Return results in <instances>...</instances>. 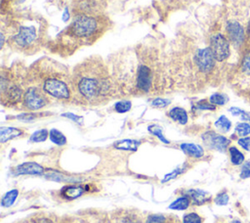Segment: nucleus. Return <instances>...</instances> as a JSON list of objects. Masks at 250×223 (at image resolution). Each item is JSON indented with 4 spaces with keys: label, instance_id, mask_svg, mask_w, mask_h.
<instances>
[{
    "label": "nucleus",
    "instance_id": "nucleus-9",
    "mask_svg": "<svg viewBox=\"0 0 250 223\" xmlns=\"http://www.w3.org/2000/svg\"><path fill=\"white\" fill-rule=\"evenodd\" d=\"M209 47L217 62H223L229 56V41L221 33H216L210 37Z\"/></svg>",
    "mask_w": 250,
    "mask_h": 223
},
{
    "label": "nucleus",
    "instance_id": "nucleus-1",
    "mask_svg": "<svg viewBox=\"0 0 250 223\" xmlns=\"http://www.w3.org/2000/svg\"><path fill=\"white\" fill-rule=\"evenodd\" d=\"M73 95L85 104H99L114 91V81L107 64L93 55L77 64L71 71Z\"/></svg>",
    "mask_w": 250,
    "mask_h": 223
},
{
    "label": "nucleus",
    "instance_id": "nucleus-22",
    "mask_svg": "<svg viewBox=\"0 0 250 223\" xmlns=\"http://www.w3.org/2000/svg\"><path fill=\"white\" fill-rule=\"evenodd\" d=\"M49 137L51 141L58 146H63L66 144V137L58 129H51L49 132Z\"/></svg>",
    "mask_w": 250,
    "mask_h": 223
},
{
    "label": "nucleus",
    "instance_id": "nucleus-36",
    "mask_svg": "<svg viewBox=\"0 0 250 223\" xmlns=\"http://www.w3.org/2000/svg\"><path fill=\"white\" fill-rule=\"evenodd\" d=\"M165 217L161 214H151L146 218V223H164Z\"/></svg>",
    "mask_w": 250,
    "mask_h": 223
},
{
    "label": "nucleus",
    "instance_id": "nucleus-29",
    "mask_svg": "<svg viewBox=\"0 0 250 223\" xmlns=\"http://www.w3.org/2000/svg\"><path fill=\"white\" fill-rule=\"evenodd\" d=\"M209 101H210L211 104H213L215 106L216 105L217 106H223L228 102V97L224 94H221V93H215V94L210 96Z\"/></svg>",
    "mask_w": 250,
    "mask_h": 223
},
{
    "label": "nucleus",
    "instance_id": "nucleus-43",
    "mask_svg": "<svg viewBox=\"0 0 250 223\" xmlns=\"http://www.w3.org/2000/svg\"><path fill=\"white\" fill-rule=\"evenodd\" d=\"M33 223H52V222L46 218H39L36 221H34Z\"/></svg>",
    "mask_w": 250,
    "mask_h": 223
},
{
    "label": "nucleus",
    "instance_id": "nucleus-15",
    "mask_svg": "<svg viewBox=\"0 0 250 223\" xmlns=\"http://www.w3.org/2000/svg\"><path fill=\"white\" fill-rule=\"evenodd\" d=\"M186 196H188L190 201H192V202L196 205H201L205 202H207L210 200V195L202 190H198V189H191L187 191V193L185 194Z\"/></svg>",
    "mask_w": 250,
    "mask_h": 223
},
{
    "label": "nucleus",
    "instance_id": "nucleus-31",
    "mask_svg": "<svg viewBox=\"0 0 250 223\" xmlns=\"http://www.w3.org/2000/svg\"><path fill=\"white\" fill-rule=\"evenodd\" d=\"M183 223H202V219L197 213L189 212L184 216Z\"/></svg>",
    "mask_w": 250,
    "mask_h": 223
},
{
    "label": "nucleus",
    "instance_id": "nucleus-44",
    "mask_svg": "<svg viewBox=\"0 0 250 223\" xmlns=\"http://www.w3.org/2000/svg\"><path fill=\"white\" fill-rule=\"evenodd\" d=\"M246 32H247V35H248V37L250 38V20H249V22H248V24H247Z\"/></svg>",
    "mask_w": 250,
    "mask_h": 223
},
{
    "label": "nucleus",
    "instance_id": "nucleus-5",
    "mask_svg": "<svg viewBox=\"0 0 250 223\" xmlns=\"http://www.w3.org/2000/svg\"><path fill=\"white\" fill-rule=\"evenodd\" d=\"M44 22L35 18L11 21L7 25V44L15 51L32 55L40 50L45 40ZM5 39L1 40V46Z\"/></svg>",
    "mask_w": 250,
    "mask_h": 223
},
{
    "label": "nucleus",
    "instance_id": "nucleus-21",
    "mask_svg": "<svg viewBox=\"0 0 250 223\" xmlns=\"http://www.w3.org/2000/svg\"><path fill=\"white\" fill-rule=\"evenodd\" d=\"M190 202V199L184 195L183 197H180L178 199H176L170 205L169 208L170 209H174V210H185L188 207Z\"/></svg>",
    "mask_w": 250,
    "mask_h": 223
},
{
    "label": "nucleus",
    "instance_id": "nucleus-33",
    "mask_svg": "<svg viewBox=\"0 0 250 223\" xmlns=\"http://www.w3.org/2000/svg\"><path fill=\"white\" fill-rule=\"evenodd\" d=\"M214 201L218 205H226L229 202V196L226 192H222L216 196Z\"/></svg>",
    "mask_w": 250,
    "mask_h": 223
},
{
    "label": "nucleus",
    "instance_id": "nucleus-39",
    "mask_svg": "<svg viewBox=\"0 0 250 223\" xmlns=\"http://www.w3.org/2000/svg\"><path fill=\"white\" fill-rule=\"evenodd\" d=\"M238 145L243 148L246 151L250 152V137H244V138H240L237 141Z\"/></svg>",
    "mask_w": 250,
    "mask_h": 223
},
{
    "label": "nucleus",
    "instance_id": "nucleus-10",
    "mask_svg": "<svg viewBox=\"0 0 250 223\" xmlns=\"http://www.w3.org/2000/svg\"><path fill=\"white\" fill-rule=\"evenodd\" d=\"M202 141L206 147L209 149H213L219 152H225L229 145L230 144V140L227 137L217 134L214 131L205 132L202 135Z\"/></svg>",
    "mask_w": 250,
    "mask_h": 223
},
{
    "label": "nucleus",
    "instance_id": "nucleus-41",
    "mask_svg": "<svg viewBox=\"0 0 250 223\" xmlns=\"http://www.w3.org/2000/svg\"><path fill=\"white\" fill-rule=\"evenodd\" d=\"M242 111H243V110H241V109H239V108H236V107H231V108L229 110V112L232 115H238V116L241 114Z\"/></svg>",
    "mask_w": 250,
    "mask_h": 223
},
{
    "label": "nucleus",
    "instance_id": "nucleus-12",
    "mask_svg": "<svg viewBox=\"0 0 250 223\" xmlns=\"http://www.w3.org/2000/svg\"><path fill=\"white\" fill-rule=\"evenodd\" d=\"M44 173V168L37 162L27 161L19 164L14 169V174L18 175H42Z\"/></svg>",
    "mask_w": 250,
    "mask_h": 223
},
{
    "label": "nucleus",
    "instance_id": "nucleus-26",
    "mask_svg": "<svg viewBox=\"0 0 250 223\" xmlns=\"http://www.w3.org/2000/svg\"><path fill=\"white\" fill-rule=\"evenodd\" d=\"M147 130L153 134L154 136H156L162 143L164 144H169V141L166 139V137L164 136L163 134V131H162V128L159 126V125H156V124H151L147 127Z\"/></svg>",
    "mask_w": 250,
    "mask_h": 223
},
{
    "label": "nucleus",
    "instance_id": "nucleus-30",
    "mask_svg": "<svg viewBox=\"0 0 250 223\" xmlns=\"http://www.w3.org/2000/svg\"><path fill=\"white\" fill-rule=\"evenodd\" d=\"M235 132L241 137L247 136L248 134H250V124L247 122L238 123L235 127Z\"/></svg>",
    "mask_w": 250,
    "mask_h": 223
},
{
    "label": "nucleus",
    "instance_id": "nucleus-4",
    "mask_svg": "<svg viewBox=\"0 0 250 223\" xmlns=\"http://www.w3.org/2000/svg\"><path fill=\"white\" fill-rule=\"evenodd\" d=\"M28 81H33L49 97L68 101L73 96L71 72L62 64L50 58L36 61L26 73Z\"/></svg>",
    "mask_w": 250,
    "mask_h": 223
},
{
    "label": "nucleus",
    "instance_id": "nucleus-35",
    "mask_svg": "<svg viewBox=\"0 0 250 223\" xmlns=\"http://www.w3.org/2000/svg\"><path fill=\"white\" fill-rule=\"evenodd\" d=\"M195 108L197 110H209V111H214L216 109L215 105L211 104V103H207L205 100H202V101H199L196 105H195Z\"/></svg>",
    "mask_w": 250,
    "mask_h": 223
},
{
    "label": "nucleus",
    "instance_id": "nucleus-18",
    "mask_svg": "<svg viewBox=\"0 0 250 223\" xmlns=\"http://www.w3.org/2000/svg\"><path fill=\"white\" fill-rule=\"evenodd\" d=\"M23 134V131L15 128V127H1L0 128V141L1 143H5L7 141H10L14 138L20 137L21 135Z\"/></svg>",
    "mask_w": 250,
    "mask_h": 223
},
{
    "label": "nucleus",
    "instance_id": "nucleus-32",
    "mask_svg": "<svg viewBox=\"0 0 250 223\" xmlns=\"http://www.w3.org/2000/svg\"><path fill=\"white\" fill-rule=\"evenodd\" d=\"M171 103V101L169 99H165V98H155L151 101V106L155 107V108H165L167 107L169 104Z\"/></svg>",
    "mask_w": 250,
    "mask_h": 223
},
{
    "label": "nucleus",
    "instance_id": "nucleus-14",
    "mask_svg": "<svg viewBox=\"0 0 250 223\" xmlns=\"http://www.w3.org/2000/svg\"><path fill=\"white\" fill-rule=\"evenodd\" d=\"M45 178L51 181H56V182H62V183H76L79 182L81 179L76 178L73 176H68L65 174H62L60 171L54 170V169H49L45 173Z\"/></svg>",
    "mask_w": 250,
    "mask_h": 223
},
{
    "label": "nucleus",
    "instance_id": "nucleus-20",
    "mask_svg": "<svg viewBox=\"0 0 250 223\" xmlns=\"http://www.w3.org/2000/svg\"><path fill=\"white\" fill-rule=\"evenodd\" d=\"M19 196V191L17 189H12L8 191L1 200V206L2 207H10L14 204L17 198Z\"/></svg>",
    "mask_w": 250,
    "mask_h": 223
},
{
    "label": "nucleus",
    "instance_id": "nucleus-8",
    "mask_svg": "<svg viewBox=\"0 0 250 223\" xmlns=\"http://www.w3.org/2000/svg\"><path fill=\"white\" fill-rule=\"evenodd\" d=\"M216 62L217 61L209 46L207 47L196 46L195 64H196V69L199 73L204 75L209 74L214 69Z\"/></svg>",
    "mask_w": 250,
    "mask_h": 223
},
{
    "label": "nucleus",
    "instance_id": "nucleus-25",
    "mask_svg": "<svg viewBox=\"0 0 250 223\" xmlns=\"http://www.w3.org/2000/svg\"><path fill=\"white\" fill-rule=\"evenodd\" d=\"M187 168H188V166H187L186 163L183 164V165H181V166H179V167H177V168H175L172 172L166 174V175L163 177V179L161 180V183H166V182H168V181H170V180H172V179H175L176 177H178V176H180L181 174H183V173L187 170Z\"/></svg>",
    "mask_w": 250,
    "mask_h": 223
},
{
    "label": "nucleus",
    "instance_id": "nucleus-45",
    "mask_svg": "<svg viewBox=\"0 0 250 223\" xmlns=\"http://www.w3.org/2000/svg\"><path fill=\"white\" fill-rule=\"evenodd\" d=\"M230 223H241L239 220H232Z\"/></svg>",
    "mask_w": 250,
    "mask_h": 223
},
{
    "label": "nucleus",
    "instance_id": "nucleus-37",
    "mask_svg": "<svg viewBox=\"0 0 250 223\" xmlns=\"http://www.w3.org/2000/svg\"><path fill=\"white\" fill-rule=\"evenodd\" d=\"M241 68H242L243 72H245L246 74L250 75V52L245 55V57H244V59L242 61Z\"/></svg>",
    "mask_w": 250,
    "mask_h": 223
},
{
    "label": "nucleus",
    "instance_id": "nucleus-17",
    "mask_svg": "<svg viewBox=\"0 0 250 223\" xmlns=\"http://www.w3.org/2000/svg\"><path fill=\"white\" fill-rule=\"evenodd\" d=\"M180 148L185 154H187L192 157H195V158H199V157L203 156V155H204L203 148L198 144L184 143L180 146Z\"/></svg>",
    "mask_w": 250,
    "mask_h": 223
},
{
    "label": "nucleus",
    "instance_id": "nucleus-2",
    "mask_svg": "<svg viewBox=\"0 0 250 223\" xmlns=\"http://www.w3.org/2000/svg\"><path fill=\"white\" fill-rule=\"evenodd\" d=\"M109 19L104 14L74 13L72 22L49 43L50 50L62 57L72 55L77 49L89 46L100 39L109 28Z\"/></svg>",
    "mask_w": 250,
    "mask_h": 223
},
{
    "label": "nucleus",
    "instance_id": "nucleus-7",
    "mask_svg": "<svg viewBox=\"0 0 250 223\" xmlns=\"http://www.w3.org/2000/svg\"><path fill=\"white\" fill-rule=\"evenodd\" d=\"M49 102L48 95L37 85H29L25 88L22 106L29 111H37L45 106Z\"/></svg>",
    "mask_w": 250,
    "mask_h": 223
},
{
    "label": "nucleus",
    "instance_id": "nucleus-23",
    "mask_svg": "<svg viewBox=\"0 0 250 223\" xmlns=\"http://www.w3.org/2000/svg\"><path fill=\"white\" fill-rule=\"evenodd\" d=\"M229 156H230V161L234 165H239L244 162V155L235 147H230L229 149Z\"/></svg>",
    "mask_w": 250,
    "mask_h": 223
},
{
    "label": "nucleus",
    "instance_id": "nucleus-24",
    "mask_svg": "<svg viewBox=\"0 0 250 223\" xmlns=\"http://www.w3.org/2000/svg\"><path fill=\"white\" fill-rule=\"evenodd\" d=\"M215 126L222 132H228L231 127V122L226 115H221L215 121Z\"/></svg>",
    "mask_w": 250,
    "mask_h": 223
},
{
    "label": "nucleus",
    "instance_id": "nucleus-34",
    "mask_svg": "<svg viewBox=\"0 0 250 223\" xmlns=\"http://www.w3.org/2000/svg\"><path fill=\"white\" fill-rule=\"evenodd\" d=\"M239 176L241 179L250 178V160H247L246 162L243 163V165L241 166Z\"/></svg>",
    "mask_w": 250,
    "mask_h": 223
},
{
    "label": "nucleus",
    "instance_id": "nucleus-3",
    "mask_svg": "<svg viewBox=\"0 0 250 223\" xmlns=\"http://www.w3.org/2000/svg\"><path fill=\"white\" fill-rule=\"evenodd\" d=\"M134 48L137 57L136 90L144 94L157 92L169 73L167 48L155 38H146Z\"/></svg>",
    "mask_w": 250,
    "mask_h": 223
},
{
    "label": "nucleus",
    "instance_id": "nucleus-13",
    "mask_svg": "<svg viewBox=\"0 0 250 223\" xmlns=\"http://www.w3.org/2000/svg\"><path fill=\"white\" fill-rule=\"evenodd\" d=\"M85 192L86 188L82 185H66L62 189L61 194L63 199L72 201L81 197Z\"/></svg>",
    "mask_w": 250,
    "mask_h": 223
},
{
    "label": "nucleus",
    "instance_id": "nucleus-27",
    "mask_svg": "<svg viewBox=\"0 0 250 223\" xmlns=\"http://www.w3.org/2000/svg\"><path fill=\"white\" fill-rule=\"evenodd\" d=\"M49 136V131L47 129H40L35 131L29 138L30 142L33 143H39V142H44L45 140H47Z\"/></svg>",
    "mask_w": 250,
    "mask_h": 223
},
{
    "label": "nucleus",
    "instance_id": "nucleus-42",
    "mask_svg": "<svg viewBox=\"0 0 250 223\" xmlns=\"http://www.w3.org/2000/svg\"><path fill=\"white\" fill-rule=\"evenodd\" d=\"M241 117L242 120H245V121H249L250 122V112H245V111H242L241 114L239 115Z\"/></svg>",
    "mask_w": 250,
    "mask_h": 223
},
{
    "label": "nucleus",
    "instance_id": "nucleus-16",
    "mask_svg": "<svg viewBox=\"0 0 250 223\" xmlns=\"http://www.w3.org/2000/svg\"><path fill=\"white\" fill-rule=\"evenodd\" d=\"M168 116L172 120H174V121H176V122H178V123H180L182 125L187 124V122L188 120V116L187 111L185 109L181 108V107H174V108H172L168 112Z\"/></svg>",
    "mask_w": 250,
    "mask_h": 223
},
{
    "label": "nucleus",
    "instance_id": "nucleus-6",
    "mask_svg": "<svg viewBox=\"0 0 250 223\" xmlns=\"http://www.w3.org/2000/svg\"><path fill=\"white\" fill-rule=\"evenodd\" d=\"M26 73L27 70L21 68L19 65L1 69L0 89L3 105L12 107L18 105L21 101L22 102L25 91L22 84L26 79Z\"/></svg>",
    "mask_w": 250,
    "mask_h": 223
},
{
    "label": "nucleus",
    "instance_id": "nucleus-28",
    "mask_svg": "<svg viewBox=\"0 0 250 223\" xmlns=\"http://www.w3.org/2000/svg\"><path fill=\"white\" fill-rule=\"evenodd\" d=\"M131 107H132V103L130 101L122 100V101L117 102L114 105V110H115V112H117L119 113H124V112H129L131 110Z\"/></svg>",
    "mask_w": 250,
    "mask_h": 223
},
{
    "label": "nucleus",
    "instance_id": "nucleus-11",
    "mask_svg": "<svg viewBox=\"0 0 250 223\" xmlns=\"http://www.w3.org/2000/svg\"><path fill=\"white\" fill-rule=\"evenodd\" d=\"M226 30L228 32V35L230 39V41L235 45V46H240L242 42L244 41L245 34H244V29L242 25L236 22V21H229L227 22Z\"/></svg>",
    "mask_w": 250,
    "mask_h": 223
},
{
    "label": "nucleus",
    "instance_id": "nucleus-40",
    "mask_svg": "<svg viewBox=\"0 0 250 223\" xmlns=\"http://www.w3.org/2000/svg\"><path fill=\"white\" fill-rule=\"evenodd\" d=\"M36 117H37V115L34 113H21L17 116L18 119L23 120V121H31V120L35 119Z\"/></svg>",
    "mask_w": 250,
    "mask_h": 223
},
{
    "label": "nucleus",
    "instance_id": "nucleus-38",
    "mask_svg": "<svg viewBox=\"0 0 250 223\" xmlns=\"http://www.w3.org/2000/svg\"><path fill=\"white\" fill-rule=\"evenodd\" d=\"M62 115L64 116V117H67V118L71 119L72 121H74V122H76V123H78V124H80V125L83 124V117L80 116V115H76V114L71 113V112H65V113H62Z\"/></svg>",
    "mask_w": 250,
    "mask_h": 223
},
{
    "label": "nucleus",
    "instance_id": "nucleus-19",
    "mask_svg": "<svg viewBox=\"0 0 250 223\" xmlns=\"http://www.w3.org/2000/svg\"><path fill=\"white\" fill-rule=\"evenodd\" d=\"M140 145H141V143L139 141L131 140V139L120 140L113 144L114 148H116L117 150H122V151H136Z\"/></svg>",
    "mask_w": 250,
    "mask_h": 223
}]
</instances>
